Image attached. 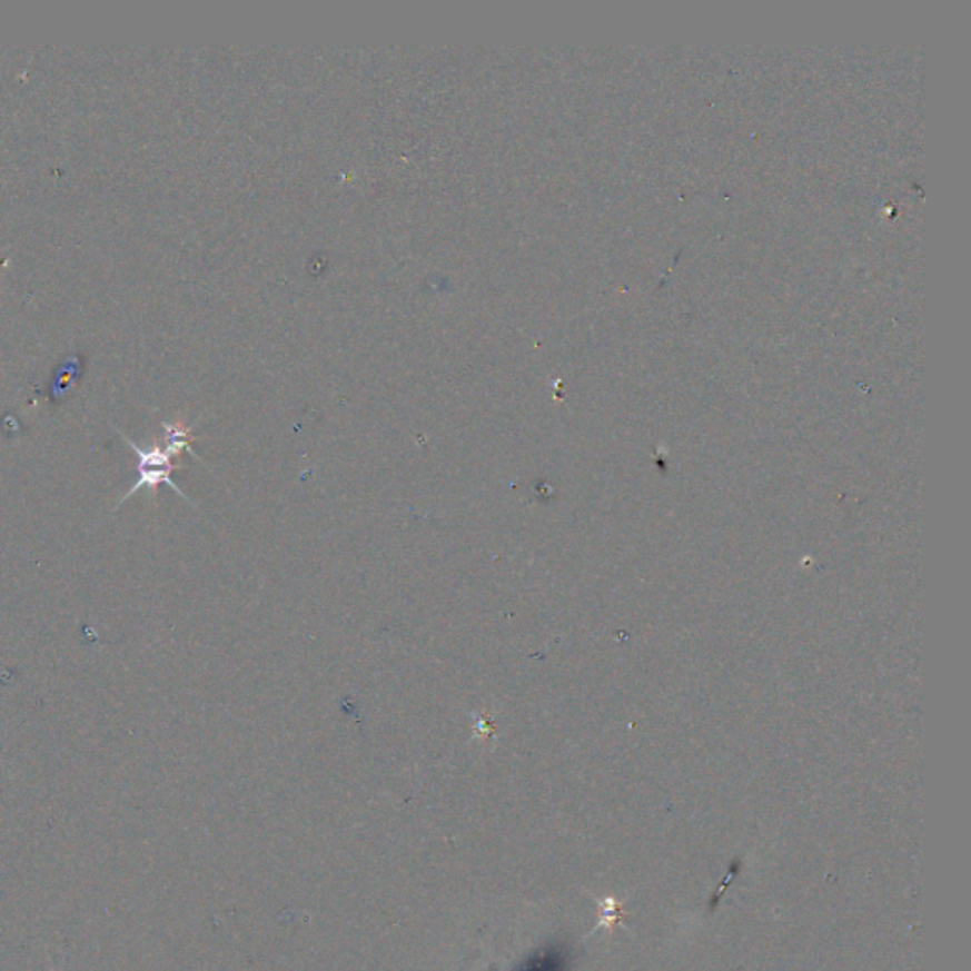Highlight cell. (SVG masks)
I'll list each match as a JSON object with an SVG mask.
<instances>
[{
	"label": "cell",
	"mask_w": 971,
	"mask_h": 971,
	"mask_svg": "<svg viewBox=\"0 0 971 971\" xmlns=\"http://www.w3.org/2000/svg\"><path fill=\"white\" fill-rule=\"evenodd\" d=\"M129 444H131V448L139 456V480H137L133 488L129 489L128 496H133L137 489L142 488V486L156 488L158 484H169L179 496L185 497V494L177 488V484L171 480V473L175 469V465L171 464V457L179 456V450H175L171 444H166V448L155 446L150 450H142L131 440H129Z\"/></svg>",
	"instance_id": "cell-1"
}]
</instances>
